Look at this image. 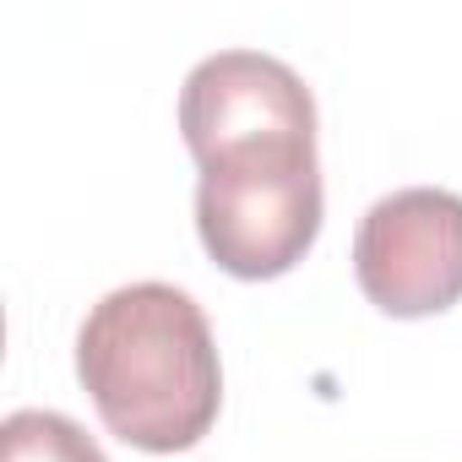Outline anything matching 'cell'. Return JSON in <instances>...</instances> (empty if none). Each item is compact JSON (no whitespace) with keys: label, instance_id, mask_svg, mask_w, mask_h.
Listing matches in <instances>:
<instances>
[{"label":"cell","instance_id":"cell-1","mask_svg":"<svg viewBox=\"0 0 462 462\" xmlns=\"http://www.w3.org/2000/svg\"><path fill=\"white\" fill-rule=\"evenodd\" d=\"M77 375L136 451H190L223 408V365L201 305L174 283H125L104 294L77 332Z\"/></svg>","mask_w":462,"mask_h":462},{"label":"cell","instance_id":"cell-2","mask_svg":"<svg viewBox=\"0 0 462 462\" xmlns=\"http://www.w3.org/2000/svg\"><path fill=\"white\" fill-rule=\"evenodd\" d=\"M196 235L228 278H283L321 235L316 142H262L196 163Z\"/></svg>","mask_w":462,"mask_h":462},{"label":"cell","instance_id":"cell-3","mask_svg":"<svg viewBox=\"0 0 462 462\" xmlns=\"http://www.w3.org/2000/svg\"><path fill=\"white\" fill-rule=\"evenodd\" d=\"M354 278L365 300L397 321L451 310L462 300V196L440 185L381 196L359 217Z\"/></svg>","mask_w":462,"mask_h":462},{"label":"cell","instance_id":"cell-4","mask_svg":"<svg viewBox=\"0 0 462 462\" xmlns=\"http://www.w3.org/2000/svg\"><path fill=\"white\" fill-rule=\"evenodd\" d=\"M180 136L196 163L262 142H316V98L278 55L217 50L180 88Z\"/></svg>","mask_w":462,"mask_h":462},{"label":"cell","instance_id":"cell-5","mask_svg":"<svg viewBox=\"0 0 462 462\" xmlns=\"http://www.w3.org/2000/svg\"><path fill=\"white\" fill-rule=\"evenodd\" d=\"M0 462H109V457L77 419L50 408H17L0 424Z\"/></svg>","mask_w":462,"mask_h":462}]
</instances>
